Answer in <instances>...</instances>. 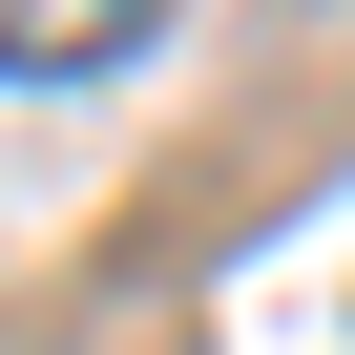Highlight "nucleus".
Segmentation results:
<instances>
[{
    "label": "nucleus",
    "instance_id": "nucleus-1",
    "mask_svg": "<svg viewBox=\"0 0 355 355\" xmlns=\"http://www.w3.org/2000/svg\"><path fill=\"white\" fill-rule=\"evenodd\" d=\"M167 21V0H0V84H84V63H125Z\"/></svg>",
    "mask_w": 355,
    "mask_h": 355
}]
</instances>
